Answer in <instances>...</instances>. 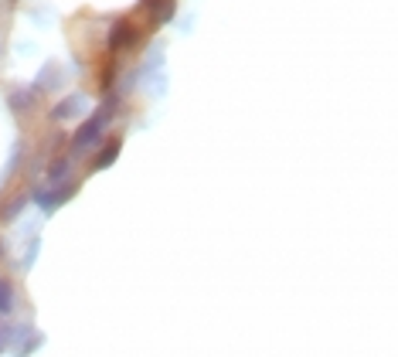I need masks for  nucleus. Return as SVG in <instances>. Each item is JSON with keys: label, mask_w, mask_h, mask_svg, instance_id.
Returning a JSON list of instances; mask_svg holds the SVG:
<instances>
[{"label": "nucleus", "mask_w": 398, "mask_h": 357, "mask_svg": "<svg viewBox=\"0 0 398 357\" xmlns=\"http://www.w3.org/2000/svg\"><path fill=\"white\" fill-rule=\"evenodd\" d=\"M72 194H75V184H65V188H38V191H34V201H38L45 211H55V208L65 204Z\"/></svg>", "instance_id": "nucleus-4"}, {"label": "nucleus", "mask_w": 398, "mask_h": 357, "mask_svg": "<svg viewBox=\"0 0 398 357\" xmlns=\"http://www.w3.org/2000/svg\"><path fill=\"white\" fill-rule=\"evenodd\" d=\"M21 208H24V194H17L14 201H10V204H7V211H3V222H10V218H14Z\"/></svg>", "instance_id": "nucleus-12"}, {"label": "nucleus", "mask_w": 398, "mask_h": 357, "mask_svg": "<svg viewBox=\"0 0 398 357\" xmlns=\"http://www.w3.org/2000/svg\"><path fill=\"white\" fill-rule=\"evenodd\" d=\"M58 85H61V72H58V65H45V68H41V75L34 78L31 92L41 99V96H48V92H55Z\"/></svg>", "instance_id": "nucleus-6"}, {"label": "nucleus", "mask_w": 398, "mask_h": 357, "mask_svg": "<svg viewBox=\"0 0 398 357\" xmlns=\"http://www.w3.org/2000/svg\"><path fill=\"white\" fill-rule=\"evenodd\" d=\"M68 167H72V153H58L55 160L48 163V177H51V184H58L61 177L68 174Z\"/></svg>", "instance_id": "nucleus-9"}, {"label": "nucleus", "mask_w": 398, "mask_h": 357, "mask_svg": "<svg viewBox=\"0 0 398 357\" xmlns=\"http://www.w3.org/2000/svg\"><path fill=\"white\" fill-rule=\"evenodd\" d=\"M86 113V96H68L61 99L58 106H51V119L55 123H65V119H75Z\"/></svg>", "instance_id": "nucleus-5"}, {"label": "nucleus", "mask_w": 398, "mask_h": 357, "mask_svg": "<svg viewBox=\"0 0 398 357\" xmlns=\"http://www.w3.org/2000/svg\"><path fill=\"white\" fill-rule=\"evenodd\" d=\"M14 310V286L7 279H0V317Z\"/></svg>", "instance_id": "nucleus-11"}, {"label": "nucleus", "mask_w": 398, "mask_h": 357, "mask_svg": "<svg viewBox=\"0 0 398 357\" xmlns=\"http://www.w3.org/2000/svg\"><path fill=\"white\" fill-rule=\"evenodd\" d=\"M120 150H122V140L120 136H113L102 150H99V157L92 160V170H106L109 163H116V157H120Z\"/></svg>", "instance_id": "nucleus-7"}, {"label": "nucleus", "mask_w": 398, "mask_h": 357, "mask_svg": "<svg viewBox=\"0 0 398 357\" xmlns=\"http://www.w3.org/2000/svg\"><path fill=\"white\" fill-rule=\"evenodd\" d=\"M143 7H147V28L150 31L170 24L177 14V0H143Z\"/></svg>", "instance_id": "nucleus-3"}, {"label": "nucleus", "mask_w": 398, "mask_h": 357, "mask_svg": "<svg viewBox=\"0 0 398 357\" xmlns=\"http://www.w3.org/2000/svg\"><path fill=\"white\" fill-rule=\"evenodd\" d=\"M106 44H109L113 55H120V51H126V48H136V44H140V28H136L129 17H120V21L109 28Z\"/></svg>", "instance_id": "nucleus-2"}, {"label": "nucleus", "mask_w": 398, "mask_h": 357, "mask_svg": "<svg viewBox=\"0 0 398 357\" xmlns=\"http://www.w3.org/2000/svg\"><path fill=\"white\" fill-rule=\"evenodd\" d=\"M0 351H3V333H0Z\"/></svg>", "instance_id": "nucleus-13"}, {"label": "nucleus", "mask_w": 398, "mask_h": 357, "mask_svg": "<svg viewBox=\"0 0 398 357\" xmlns=\"http://www.w3.org/2000/svg\"><path fill=\"white\" fill-rule=\"evenodd\" d=\"M116 113H120V99L109 96L102 106H99V109H95V113H92L89 119L79 126V133L72 136V150H68V153H82V150H89L92 143L106 133V126L113 123V116H116Z\"/></svg>", "instance_id": "nucleus-1"}, {"label": "nucleus", "mask_w": 398, "mask_h": 357, "mask_svg": "<svg viewBox=\"0 0 398 357\" xmlns=\"http://www.w3.org/2000/svg\"><path fill=\"white\" fill-rule=\"evenodd\" d=\"M7 102H10L14 113H31V109H38V96H34L31 89H14V92L7 96Z\"/></svg>", "instance_id": "nucleus-8"}, {"label": "nucleus", "mask_w": 398, "mask_h": 357, "mask_svg": "<svg viewBox=\"0 0 398 357\" xmlns=\"http://www.w3.org/2000/svg\"><path fill=\"white\" fill-rule=\"evenodd\" d=\"M10 3H14V0H10Z\"/></svg>", "instance_id": "nucleus-14"}, {"label": "nucleus", "mask_w": 398, "mask_h": 357, "mask_svg": "<svg viewBox=\"0 0 398 357\" xmlns=\"http://www.w3.org/2000/svg\"><path fill=\"white\" fill-rule=\"evenodd\" d=\"M113 85H116V62L109 58L106 65L99 68V89H102V92H109Z\"/></svg>", "instance_id": "nucleus-10"}]
</instances>
